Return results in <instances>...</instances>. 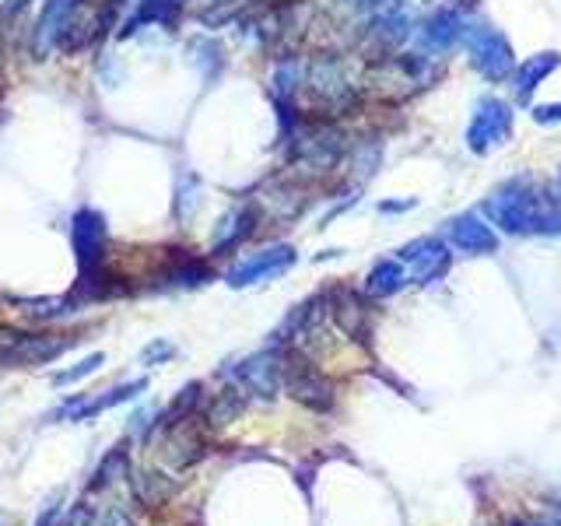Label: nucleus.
<instances>
[{
	"mask_svg": "<svg viewBox=\"0 0 561 526\" xmlns=\"http://www.w3.org/2000/svg\"><path fill=\"white\" fill-rule=\"evenodd\" d=\"M397 260L403 263V271H408V277L414 281V285H432V281H438L446 271H449V250L443 239L435 236H421L414 242H408L403 250L397 253Z\"/></svg>",
	"mask_w": 561,
	"mask_h": 526,
	"instance_id": "obj_8",
	"label": "nucleus"
},
{
	"mask_svg": "<svg viewBox=\"0 0 561 526\" xmlns=\"http://www.w3.org/2000/svg\"><path fill=\"white\" fill-rule=\"evenodd\" d=\"M558 67H561V53H537V57L523 60V67L513 70V95L519 102H530L537 88L548 81Z\"/></svg>",
	"mask_w": 561,
	"mask_h": 526,
	"instance_id": "obj_14",
	"label": "nucleus"
},
{
	"mask_svg": "<svg viewBox=\"0 0 561 526\" xmlns=\"http://www.w3.org/2000/svg\"><path fill=\"white\" fill-rule=\"evenodd\" d=\"M148 390V379H134L127 386H116V390H105L102 397H75V400H67L64 408L57 411V418H67V421H88V418H95L102 411H110L116 408V403H127L134 400L137 393H145Z\"/></svg>",
	"mask_w": 561,
	"mask_h": 526,
	"instance_id": "obj_13",
	"label": "nucleus"
},
{
	"mask_svg": "<svg viewBox=\"0 0 561 526\" xmlns=\"http://www.w3.org/2000/svg\"><path fill=\"white\" fill-rule=\"evenodd\" d=\"M298 253L291 245L277 242V245H267V250H260L253 256L239 260L232 271H228V285L232 288H250V285H260V281H271V277H280L285 271L295 267Z\"/></svg>",
	"mask_w": 561,
	"mask_h": 526,
	"instance_id": "obj_7",
	"label": "nucleus"
},
{
	"mask_svg": "<svg viewBox=\"0 0 561 526\" xmlns=\"http://www.w3.org/2000/svg\"><path fill=\"white\" fill-rule=\"evenodd\" d=\"M197 204H201V183H197V175H183L180 190H175V215L190 218Z\"/></svg>",
	"mask_w": 561,
	"mask_h": 526,
	"instance_id": "obj_25",
	"label": "nucleus"
},
{
	"mask_svg": "<svg viewBox=\"0 0 561 526\" xmlns=\"http://www.w3.org/2000/svg\"><path fill=\"white\" fill-rule=\"evenodd\" d=\"M534 119H537V123H561V102L537 105V110H534Z\"/></svg>",
	"mask_w": 561,
	"mask_h": 526,
	"instance_id": "obj_30",
	"label": "nucleus"
},
{
	"mask_svg": "<svg viewBox=\"0 0 561 526\" xmlns=\"http://www.w3.org/2000/svg\"><path fill=\"white\" fill-rule=\"evenodd\" d=\"M64 526H95L92 508H88V505H75V508H70V516H67Z\"/></svg>",
	"mask_w": 561,
	"mask_h": 526,
	"instance_id": "obj_29",
	"label": "nucleus"
},
{
	"mask_svg": "<svg viewBox=\"0 0 561 526\" xmlns=\"http://www.w3.org/2000/svg\"><path fill=\"white\" fill-rule=\"evenodd\" d=\"M102 526H134V519H130L127 513H123V508H119V505H113V508H110V513H105Z\"/></svg>",
	"mask_w": 561,
	"mask_h": 526,
	"instance_id": "obj_31",
	"label": "nucleus"
},
{
	"mask_svg": "<svg viewBox=\"0 0 561 526\" xmlns=\"http://www.w3.org/2000/svg\"><path fill=\"white\" fill-rule=\"evenodd\" d=\"M172 355H175V347L169 341H151L145 351H140V362H145V365H158V362H165Z\"/></svg>",
	"mask_w": 561,
	"mask_h": 526,
	"instance_id": "obj_28",
	"label": "nucleus"
},
{
	"mask_svg": "<svg viewBox=\"0 0 561 526\" xmlns=\"http://www.w3.org/2000/svg\"><path fill=\"white\" fill-rule=\"evenodd\" d=\"M543 526H561V502L554 505V513H551L548 519H543Z\"/></svg>",
	"mask_w": 561,
	"mask_h": 526,
	"instance_id": "obj_33",
	"label": "nucleus"
},
{
	"mask_svg": "<svg viewBox=\"0 0 561 526\" xmlns=\"http://www.w3.org/2000/svg\"><path fill=\"white\" fill-rule=\"evenodd\" d=\"M463 32H467L463 11L456 4H443L421 18L411 35H414L417 53H425V57H443V53H449L456 43H463Z\"/></svg>",
	"mask_w": 561,
	"mask_h": 526,
	"instance_id": "obj_6",
	"label": "nucleus"
},
{
	"mask_svg": "<svg viewBox=\"0 0 561 526\" xmlns=\"http://www.w3.org/2000/svg\"><path fill=\"white\" fill-rule=\"evenodd\" d=\"M408 271H403V263L393 256V260H379L373 271H368L365 277V291L373 295V298H390L397 295L403 285H408Z\"/></svg>",
	"mask_w": 561,
	"mask_h": 526,
	"instance_id": "obj_17",
	"label": "nucleus"
},
{
	"mask_svg": "<svg viewBox=\"0 0 561 526\" xmlns=\"http://www.w3.org/2000/svg\"><path fill=\"white\" fill-rule=\"evenodd\" d=\"M197 400H201V386L197 382H190L186 390L172 400V408L165 411V418H162V425L165 428H175V425H183V421L190 418V411L197 408Z\"/></svg>",
	"mask_w": 561,
	"mask_h": 526,
	"instance_id": "obj_21",
	"label": "nucleus"
},
{
	"mask_svg": "<svg viewBox=\"0 0 561 526\" xmlns=\"http://www.w3.org/2000/svg\"><path fill=\"white\" fill-rule=\"evenodd\" d=\"M102 362H105V355H102V351H95V355H88V358L78 362L75 368H64V373L53 376V386H70V382H78V379H84V376H95L99 368H102Z\"/></svg>",
	"mask_w": 561,
	"mask_h": 526,
	"instance_id": "obj_24",
	"label": "nucleus"
},
{
	"mask_svg": "<svg viewBox=\"0 0 561 526\" xmlns=\"http://www.w3.org/2000/svg\"><path fill=\"white\" fill-rule=\"evenodd\" d=\"M242 393L239 390H225L215 403H210V411H207V421L210 425H228L232 418H239V411H242Z\"/></svg>",
	"mask_w": 561,
	"mask_h": 526,
	"instance_id": "obj_22",
	"label": "nucleus"
},
{
	"mask_svg": "<svg viewBox=\"0 0 561 526\" xmlns=\"http://www.w3.org/2000/svg\"><path fill=\"white\" fill-rule=\"evenodd\" d=\"M285 386L288 393L309 411H330L333 408V386L316 373L309 362H285Z\"/></svg>",
	"mask_w": 561,
	"mask_h": 526,
	"instance_id": "obj_11",
	"label": "nucleus"
},
{
	"mask_svg": "<svg viewBox=\"0 0 561 526\" xmlns=\"http://www.w3.org/2000/svg\"><path fill=\"white\" fill-rule=\"evenodd\" d=\"M190 60L197 67H204V75L210 78L221 67V46L215 39H193L190 43Z\"/></svg>",
	"mask_w": 561,
	"mask_h": 526,
	"instance_id": "obj_23",
	"label": "nucleus"
},
{
	"mask_svg": "<svg viewBox=\"0 0 561 526\" xmlns=\"http://www.w3.org/2000/svg\"><path fill=\"white\" fill-rule=\"evenodd\" d=\"M414 207V201H400V204H379V210H408Z\"/></svg>",
	"mask_w": 561,
	"mask_h": 526,
	"instance_id": "obj_32",
	"label": "nucleus"
},
{
	"mask_svg": "<svg viewBox=\"0 0 561 526\" xmlns=\"http://www.w3.org/2000/svg\"><path fill=\"white\" fill-rule=\"evenodd\" d=\"M302 88L323 116H344L358 105V88L351 81L341 57H333V53H320V57L306 64Z\"/></svg>",
	"mask_w": 561,
	"mask_h": 526,
	"instance_id": "obj_2",
	"label": "nucleus"
},
{
	"mask_svg": "<svg viewBox=\"0 0 561 526\" xmlns=\"http://www.w3.org/2000/svg\"><path fill=\"white\" fill-rule=\"evenodd\" d=\"M236 379L250 393H256L263 400H274L280 386H285V358L274 355V351H263V355H253V358L239 362Z\"/></svg>",
	"mask_w": 561,
	"mask_h": 526,
	"instance_id": "obj_10",
	"label": "nucleus"
},
{
	"mask_svg": "<svg viewBox=\"0 0 561 526\" xmlns=\"http://www.w3.org/2000/svg\"><path fill=\"white\" fill-rule=\"evenodd\" d=\"M253 228H256V207L250 204H242L236 210H228V215L218 221L215 228V253H228V250H236V245L242 239H250L253 236Z\"/></svg>",
	"mask_w": 561,
	"mask_h": 526,
	"instance_id": "obj_16",
	"label": "nucleus"
},
{
	"mask_svg": "<svg viewBox=\"0 0 561 526\" xmlns=\"http://www.w3.org/2000/svg\"><path fill=\"white\" fill-rule=\"evenodd\" d=\"M22 312H28L32 320H60V316L75 312V298H18Z\"/></svg>",
	"mask_w": 561,
	"mask_h": 526,
	"instance_id": "obj_18",
	"label": "nucleus"
},
{
	"mask_svg": "<svg viewBox=\"0 0 561 526\" xmlns=\"http://www.w3.org/2000/svg\"><path fill=\"white\" fill-rule=\"evenodd\" d=\"M484 210L508 236H561V210L534 180H508L491 190Z\"/></svg>",
	"mask_w": 561,
	"mask_h": 526,
	"instance_id": "obj_1",
	"label": "nucleus"
},
{
	"mask_svg": "<svg viewBox=\"0 0 561 526\" xmlns=\"http://www.w3.org/2000/svg\"><path fill=\"white\" fill-rule=\"evenodd\" d=\"M558 204H561V172H558Z\"/></svg>",
	"mask_w": 561,
	"mask_h": 526,
	"instance_id": "obj_34",
	"label": "nucleus"
},
{
	"mask_svg": "<svg viewBox=\"0 0 561 526\" xmlns=\"http://www.w3.org/2000/svg\"><path fill=\"white\" fill-rule=\"evenodd\" d=\"M463 46H467V57H470L473 70L488 81H505L516 70V53L495 25L467 22Z\"/></svg>",
	"mask_w": 561,
	"mask_h": 526,
	"instance_id": "obj_4",
	"label": "nucleus"
},
{
	"mask_svg": "<svg viewBox=\"0 0 561 526\" xmlns=\"http://www.w3.org/2000/svg\"><path fill=\"white\" fill-rule=\"evenodd\" d=\"M35 526H64V491H53L49 502L43 505L39 519H35Z\"/></svg>",
	"mask_w": 561,
	"mask_h": 526,
	"instance_id": "obj_26",
	"label": "nucleus"
},
{
	"mask_svg": "<svg viewBox=\"0 0 561 526\" xmlns=\"http://www.w3.org/2000/svg\"><path fill=\"white\" fill-rule=\"evenodd\" d=\"M368 84L376 88L379 95L403 99L417 92V88H428L435 81V64L425 53H390V57H379L368 67Z\"/></svg>",
	"mask_w": 561,
	"mask_h": 526,
	"instance_id": "obj_3",
	"label": "nucleus"
},
{
	"mask_svg": "<svg viewBox=\"0 0 561 526\" xmlns=\"http://www.w3.org/2000/svg\"><path fill=\"white\" fill-rule=\"evenodd\" d=\"M508 137H513V110H508V102H502L495 95H484L473 102L463 145L473 155H491L495 148H502Z\"/></svg>",
	"mask_w": 561,
	"mask_h": 526,
	"instance_id": "obj_5",
	"label": "nucleus"
},
{
	"mask_svg": "<svg viewBox=\"0 0 561 526\" xmlns=\"http://www.w3.org/2000/svg\"><path fill=\"white\" fill-rule=\"evenodd\" d=\"M449 242L456 245L460 253L470 256H484V253H495L499 250V236L481 215H456L446 228Z\"/></svg>",
	"mask_w": 561,
	"mask_h": 526,
	"instance_id": "obj_12",
	"label": "nucleus"
},
{
	"mask_svg": "<svg viewBox=\"0 0 561 526\" xmlns=\"http://www.w3.org/2000/svg\"><path fill=\"white\" fill-rule=\"evenodd\" d=\"M330 312L337 327L347 333V338H358V341H368V330H373V316H368V306L362 302L358 295L351 291H333L330 295Z\"/></svg>",
	"mask_w": 561,
	"mask_h": 526,
	"instance_id": "obj_15",
	"label": "nucleus"
},
{
	"mask_svg": "<svg viewBox=\"0 0 561 526\" xmlns=\"http://www.w3.org/2000/svg\"><path fill=\"white\" fill-rule=\"evenodd\" d=\"M172 495V481L162 478L158 470H145L137 478V499L140 502H148V505H158V502H165Z\"/></svg>",
	"mask_w": 561,
	"mask_h": 526,
	"instance_id": "obj_20",
	"label": "nucleus"
},
{
	"mask_svg": "<svg viewBox=\"0 0 561 526\" xmlns=\"http://www.w3.org/2000/svg\"><path fill=\"white\" fill-rule=\"evenodd\" d=\"M519 526H543V519L540 523H519Z\"/></svg>",
	"mask_w": 561,
	"mask_h": 526,
	"instance_id": "obj_35",
	"label": "nucleus"
},
{
	"mask_svg": "<svg viewBox=\"0 0 561 526\" xmlns=\"http://www.w3.org/2000/svg\"><path fill=\"white\" fill-rule=\"evenodd\" d=\"M25 341V333L22 330H14V327H4L0 323V362H11V355L18 351V344Z\"/></svg>",
	"mask_w": 561,
	"mask_h": 526,
	"instance_id": "obj_27",
	"label": "nucleus"
},
{
	"mask_svg": "<svg viewBox=\"0 0 561 526\" xmlns=\"http://www.w3.org/2000/svg\"><path fill=\"white\" fill-rule=\"evenodd\" d=\"M123 473H127V446H116L105 460L99 464V470L92 473V491H102V488H110L113 481H119Z\"/></svg>",
	"mask_w": 561,
	"mask_h": 526,
	"instance_id": "obj_19",
	"label": "nucleus"
},
{
	"mask_svg": "<svg viewBox=\"0 0 561 526\" xmlns=\"http://www.w3.org/2000/svg\"><path fill=\"white\" fill-rule=\"evenodd\" d=\"M84 0H46V8L39 14V25H35V35H32V49L35 57H46L49 49L64 46V39L70 35L78 22V11H81Z\"/></svg>",
	"mask_w": 561,
	"mask_h": 526,
	"instance_id": "obj_9",
	"label": "nucleus"
}]
</instances>
